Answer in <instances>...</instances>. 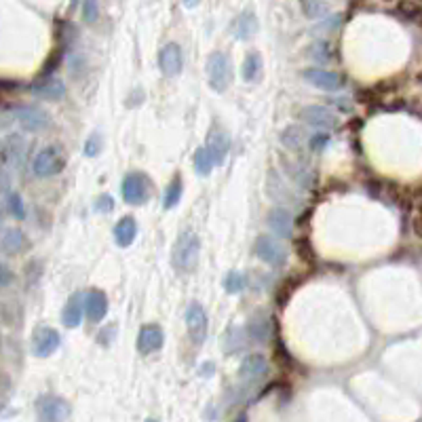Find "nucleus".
Wrapping results in <instances>:
<instances>
[{
	"label": "nucleus",
	"mask_w": 422,
	"mask_h": 422,
	"mask_svg": "<svg viewBox=\"0 0 422 422\" xmlns=\"http://www.w3.org/2000/svg\"><path fill=\"white\" fill-rule=\"evenodd\" d=\"M68 165V157H66V150L57 144H47L42 146L40 150L34 155V161H32V173L40 180H47V178H55L60 173L66 169Z\"/></svg>",
	"instance_id": "1"
},
{
	"label": "nucleus",
	"mask_w": 422,
	"mask_h": 422,
	"mask_svg": "<svg viewBox=\"0 0 422 422\" xmlns=\"http://www.w3.org/2000/svg\"><path fill=\"white\" fill-rule=\"evenodd\" d=\"M201 254V239L196 233L186 230L178 237L176 245L171 250V264L178 272H192Z\"/></svg>",
	"instance_id": "2"
},
{
	"label": "nucleus",
	"mask_w": 422,
	"mask_h": 422,
	"mask_svg": "<svg viewBox=\"0 0 422 422\" xmlns=\"http://www.w3.org/2000/svg\"><path fill=\"white\" fill-rule=\"evenodd\" d=\"M122 201L131 207H140L150 201L153 196V180L144 171H129L120 184Z\"/></svg>",
	"instance_id": "3"
},
{
	"label": "nucleus",
	"mask_w": 422,
	"mask_h": 422,
	"mask_svg": "<svg viewBox=\"0 0 422 422\" xmlns=\"http://www.w3.org/2000/svg\"><path fill=\"white\" fill-rule=\"evenodd\" d=\"M13 114L15 122H19V127L28 133H44L53 125V118L49 114V110L36 104H17L13 106Z\"/></svg>",
	"instance_id": "4"
},
{
	"label": "nucleus",
	"mask_w": 422,
	"mask_h": 422,
	"mask_svg": "<svg viewBox=\"0 0 422 422\" xmlns=\"http://www.w3.org/2000/svg\"><path fill=\"white\" fill-rule=\"evenodd\" d=\"M266 194L272 203H277V207H298L302 205V198L298 196L295 190H291V186L285 182V178L279 171L270 169L266 176Z\"/></svg>",
	"instance_id": "5"
},
{
	"label": "nucleus",
	"mask_w": 422,
	"mask_h": 422,
	"mask_svg": "<svg viewBox=\"0 0 422 422\" xmlns=\"http://www.w3.org/2000/svg\"><path fill=\"white\" fill-rule=\"evenodd\" d=\"M207 83H209L211 91H215V93H224L233 83L230 60L222 51L211 53L207 60Z\"/></svg>",
	"instance_id": "6"
},
{
	"label": "nucleus",
	"mask_w": 422,
	"mask_h": 422,
	"mask_svg": "<svg viewBox=\"0 0 422 422\" xmlns=\"http://www.w3.org/2000/svg\"><path fill=\"white\" fill-rule=\"evenodd\" d=\"M28 157V140L21 133H9L0 146V163L9 171H19Z\"/></svg>",
	"instance_id": "7"
},
{
	"label": "nucleus",
	"mask_w": 422,
	"mask_h": 422,
	"mask_svg": "<svg viewBox=\"0 0 422 422\" xmlns=\"http://www.w3.org/2000/svg\"><path fill=\"white\" fill-rule=\"evenodd\" d=\"M254 252H256V258H260L270 268H283L287 264V258H289L287 247L277 237H270V235L258 237V241L254 245Z\"/></svg>",
	"instance_id": "8"
},
{
	"label": "nucleus",
	"mask_w": 422,
	"mask_h": 422,
	"mask_svg": "<svg viewBox=\"0 0 422 422\" xmlns=\"http://www.w3.org/2000/svg\"><path fill=\"white\" fill-rule=\"evenodd\" d=\"M62 344V336L57 330L49 328V326H38L34 328L32 332V338H30V349H32V355L38 357V359H47L51 357Z\"/></svg>",
	"instance_id": "9"
},
{
	"label": "nucleus",
	"mask_w": 422,
	"mask_h": 422,
	"mask_svg": "<svg viewBox=\"0 0 422 422\" xmlns=\"http://www.w3.org/2000/svg\"><path fill=\"white\" fill-rule=\"evenodd\" d=\"M70 412V404L57 395H44L36 401V414L40 422H66Z\"/></svg>",
	"instance_id": "10"
},
{
	"label": "nucleus",
	"mask_w": 422,
	"mask_h": 422,
	"mask_svg": "<svg viewBox=\"0 0 422 422\" xmlns=\"http://www.w3.org/2000/svg\"><path fill=\"white\" fill-rule=\"evenodd\" d=\"M30 237L19 226H11L0 233V254L5 258H19L30 252Z\"/></svg>",
	"instance_id": "11"
},
{
	"label": "nucleus",
	"mask_w": 422,
	"mask_h": 422,
	"mask_svg": "<svg viewBox=\"0 0 422 422\" xmlns=\"http://www.w3.org/2000/svg\"><path fill=\"white\" fill-rule=\"evenodd\" d=\"M298 118H300L304 125H311L319 131H328L338 125V116L328 106H321V104H308L300 108Z\"/></svg>",
	"instance_id": "12"
},
{
	"label": "nucleus",
	"mask_w": 422,
	"mask_h": 422,
	"mask_svg": "<svg viewBox=\"0 0 422 422\" xmlns=\"http://www.w3.org/2000/svg\"><path fill=\"white\" fill-rule=\"evenodd\" d=\"M302 79L308 85H313L321 91H332V93L344 89V85H346V79L342 77L340 72L326 70V68H306L302 72Z\"/></svg>",
	"instance_id": "13"
},
{
	"label": "nucleus",
	"mask_w": 422,
	"mask_h": 422,
	"mask_svg": "<svg viewBox=\"0 0 422 422\" xmlns=\"http://www.w3.org/2000/svg\"><path fill=\"white\" fill-rule=\"evenodd\" d=\"M268 374V359L260 353L247 355L239 365V380L243 386H254Z\"/></svg>",
	"instance_id": "14"
},
{
	"label": "nucleus",
	"mask_w": 422,
	"mask_h": 422,
	"mask_svg": "<svg viewBox=\"0 0 422 422\" xmlns=\"http://www.w3.org/2000/svg\"><path fill=\"white\" fill-rule=\"evenodd\" d=\"M186 330L188 336L194 344H203L207 338V330H209V321H207V313L198 302H190L186 308Z\"/></svg>",
	"instance_id": "15"
},
{
	"label": "nucleus",
	"mask_w": 422,
	"mask_h": 422,
	"mask_svg": "<svg viewBox=\"0 0 422 422\" xmlns=\"http://www.w3.org/2000/svg\"><path fill=\"white\" fill-rule=\"evenodd\" d=\"M230 146H233V140H230V133L224 129V127H220V125H213L209 129V135H207V153L213 161V167H220V165H224L226 161V155L230 150Z\"/></svg>",
	"instance_id": "16"
},
{
	"label": "nucleus",
	"mask_w": 422,
	"mask_h": 422,
	"mask_svg": "<svg viewBox=\"0 0 422 422\" xmlns=\"http://www.w3.org/2000/svg\"><path fill=\"white\" fill-rule=\"evenodd\" d=\"M159 68L163 72V77L173 79L178 77L184 68V53L182 47L178 42H167L159 51Z\"/></svg>",
	"instance_id": "17"
},
{
	"label": "nucleus",
	"mask_w": 422,
	"mask_h": 422,
	"mask_svg": "<svg viewBox=\"0 0 422 422\" xmlns=\"http://www.w3.org/2000/svg\"><path fill=\"white\" fill-rule=\"evenodd\" d=\"M34 97L42 99V102H60L66 95V85L57 77H40L34 81L28 89Z\"/></svg>",
	"instance_id": "18"
},
{
	"label": "nucleus",
	"mask_w": 422,
	"mask_h": 422,
	"mask_svg": "<svg viewBox=\"0 0 422 422\" xmlns=\"http://www.w3.org/2000/svg\"><path fill=\"white\" fill-rule=\"evenodd\" d=\"M137 351L142 355H153L163 349L165 344V332L159 324H146L137 334Z\"/></svg>",
	"instance_id": "19"
},
{
	"label": "nucleus",
	"mask_w": 422,
	"mask_h": 422,
	"mask_svg": "<svg viewBox=\"0 0 422 422\" xmlns=\"http://www.w3.org/2000/svg\"><path fill=\"white\" fill-rule=\"evenodd\" d=\"M266 224L268 228L277 235V239H291L295 220L289 209L285 207H272L266 215Z\"/></svg>",
	"instance_id": "20"
},
{
	"label": "nucleus",
	"mask_w": 422,
	"mask_h": 422,
	"mask_svg": "<svg viewBox=\"0 0 422 422\" xmlns=\"http://www.w3.org/2000/svg\"><path fill=\"white\" fill-rule=\"evenodd\" d=\"M281 165L287 173V178L300 190L311 192L315 188V173L311 167H306L304 163H298V161H287V159H281Z\"/></svg>",
	"instance_id": "21"
},
{
	"label": "nucleus",
	"mask_w": 422,
	"mask_h": 422,
	"mask_svg": "<svg viewBox=\"0 0 422 422\" xmlns=\"http://www.w3.org/2000/svg\"><path fill=\"white\" fill-rule=\"evenodd\" d=\"M85 315L93 324H99L108 315V295L102 289H89L85 293Z\"/></svg>",
	"instance_id": "22"
},
{
	"label": "nucleus",
	"mask_w": 422,
	"mask_h": 422,
	"mask_svg": "<svg viewBox=\"0 0 422 422\" xmlns=\"http://www.w3.org/2000/svg\"><path fill=\"white\" fill-rule=\"evenodd\" d=\"M83 315H85V295L83 293L70 295L64 311H62V324L68 330H74L83 324Z\"/></svg>",
	"instance_id": "23"
},
{
	"label": "nucleus",
	"mask_w": 422,
	"mask_h": 422,
	"mask_svg": "<svg viewBox=\"0 0 422 422\" xmlns=\"http://www.w3.org/2000/svg\"><path fill=\"white\" fill-rule=\"evenodd\" d=\"M245 334H247V338H250L252 342L264 344L272 336V321L264 313H256L250 321H247Z\"/></svg>",
	"instance_id": "24"
},
{
	"label": "nucleus",
	"mask_w": 422,
	"mask_h": 422,
	"mask_svg": "<svg viewBox=\"0 0 422 422\" xmlns=\"http://www.w3.org/2000/svg\"><path fill=\"white\" fill-rule=\"evenodd\" d=\"M21 321H23V308L15 298H5V300H0V326L15 330L21 326Z\"/></svg>",
	"instance_id": "25"
},
{
	"label": "nucleus",
	"mask_w": 422,
	"mask_h": 422,
	"mask_svg": "<svg viewBox=\"0 0 422 422\" xmlns=\"http://www.w3.org/2000/svg\"><path fill=\"white\" fill-rule=\"evenodd\" d=\"M137 237V220L133 215H122L114 226V241L118 247H129Z\"/></svg>",
	"instance_id": "26"
},
{
	"label": "nucleus",
	"mask_w": 422,
	"mask_h": 422,
	"mask_svg": "<svg viewBox=\"0 0 422 422\" xmlns=\"http://www.w3.org/2000/svg\"><path fill=\"white\" fill-rule=\"evenodd\" d=\"M279 140H281V144L287 148V150H291V153H300L302 148L308 144V135H306L302 125H289V127H285L281 131Z\"/></svg>",
	"instance_id": "27"
},
{
	"label": "nucleus",
	"mask_w": 422,
	"mask_h": 422,
	"mask_svg": "<svg viewBox=\"0 0 422 422\" xmlns=\"http://www.w3.org/2000/svg\"><path fill=\"white\" fill-rule=\"evenodd\" d=\"M233 32L239 40H247L252 38L258 32V19L252 11H245L237 17V21L233 23Z\"/></svg>",
	"instance_id": "28"
},
{
	"label": "nucleus",
	"mask_w": 422,
	"mask_h": 422,
	"mask_svg": "<svg viewBox=\"0 0 422 422\" xmlns=\"http://www.w3.org/2000/svg\"><path fill=\"white\" fill-rule=\"evenodd\" d=\"M247 334H245V330H241V328H228L226 330V334H224V338H222V346H224V353H228V355H235V353H239L241 349H245V344H247Z\"/></svg>",
	"instance_id": "29"
},
{
	"label": "nucleus",
	"mask_w": 422,
	"mask_h": 422,
	"mask_svg": "<svg viewBox=\"0 0 422 422\" xmlns=\"http://www.w3.org/2000/svg\"><path fill=\"white\" fill-rule=\"evenodd\" d=\"M5 211H7L13 220H17V222L28 217L26 201H23V196H21L19 192H15V190H11V192L5 196Z\"/></svg>",
	"instance_id": "30"
},
{
	"label": "nucleus",
	"mask_w": 422,
	"mask_h": 422,
	"mask_svg": "<svg viewBox=\"0 0 422 422\" xmlns=\"http://www.w3.org/2000/svg\"><path fill=\"white\" fill-rule=\"evenodd\" d=\"M182 190H184V180L178 173V176H173L171 182L167 184L165 192H163V207L165 209H173L182 198Z\"/></svg>",
	"instance_id": "31"
},
{
	"label": "nucleus",
	"mask_w": 422,
	"mask_h": 422,
	"mask_svg": "<svg viewBox=\"0 0 422 422\" xmlns=\"http://www.w3.org/2000/svg\"><path fill=\"white\" fill-rule=\"evenodd\" d=\"M44 275V264L38 258H30L26 264H23V283H26V289H32L40 283Z\"/></svg>",
	"instance_id": "32"
},
{
	"label": "nucleus",
	"mask_w": 422,
	"mask_h": 422,
	"mask_svg": "<svg viewBox=\"0 0 422 422\" xmlns=\"http://www.w3.org/2000/svg\"><path fill=\"white\" fill-rule=\"evenodd\" d=\"M260 74H262V57H260V53L252 51L243 62L241 77H243L245 83H254V81L260 79Z\"/></svg>",
	"instance_id": "33"
},
{
	"label": "nucleus",
	"mask_w": 422,
	"mask_h": 422,
	"mask_svg": "<svg viewBox=\"0 0 422 422\" xmlns=\"http://www.w3.org/2000/svg\"><path fill=\"white\" fill-rule=\"evenodd\" d=\"M298 285H300V279L298 277H285L279 285H277V291H275V302L279 308L287 306V302L291 300L293 291L298 289Z\"/></svg>",
	"instance_id": "34"
},
{
	"label": "nucleus",
	"mask_w": 422,
	"mask_h": 422,
	"mask_svg": "<svg viewBox=\"0 0 422 422\" xmlns=\"http://www.w3.org/2000/svg\"><path fill=\"white\" fill-rule=\"evenodd\" d=\"M293 250H295L298 258H300L306 266H315L317 264V252H315L313 243L306 237H298L293 241Z\"/></svg>",
	"instance_id": "35"
},
{
	"label": "nucleus",
	"mask_w": 422,
	"mask_h": 422,
	"mask_svg": "<svg viewBox=\"0 0 422 422\" xmlns=\"http://www.w3.org/2000/svg\"><path fill=\"white\" fill-rule=\"evenodd\" d=\"M192 167L194 171L198 173V176H209L211 169H213V161L207 153V148H196L194 155H192Z\"/></svg>",
	"instance_id": "36"
},
{
	"label": "nucleus",
	"mask_w": 422,
	"mask_h": 422,
	"mask_svg": "<svg viewBox=\"0 0 422 422\" xmlns=\"http://www.w3.org/2000/svg\"><path fill=\"white\" fill-rule=\"evenodd\" d=\"M247 287V275L241 270H230L224 277V289L226 293H241Z\"/></svg>",
	"instance_id": "37"
},
{
	"label": "nucleus",
	"mask_w": 422,
	"mask_h": 422,
	"mask_svg": "<svg viewBox=\"0 0 422 422\" xmlns=\"http://www.w3.org/2000/svg\"><path fill=\"white\" fill-rule=\"evenodd\" d=\"M311 57L317 64H330L334 60V47L326 40H319L311 47Z\"/></svg>",
	"instance_id": "38"
},
{
	"label": "nucleus",
	"mask_w": 422,
	"mask_h": 422,
	"mask_svg": "<svg viewBox=\"0 0 422 422\" xmlns=\"http://www.w3.org/2000/svg\"><path fill=\"white\" fill-rule=\"evenodd\" d=\"M397 11H399L406 19L410 21H418L422 23V7L416 3V0H401L399 7H397Z\"/></svg>",
	"instance_id": "39"
},
{
	"label": "nucleus",
	"mask_w": 422,
	"mask_h": 422,
	"mask_svg": "<svg viewBox=\"0 0 422 422\" xmlns=\"http://www.w3.org/2000/svg\"><path fill=\"white\" fill-rule=\"evenodd\" d=\"M17 283V272L13 270L11 264L0 262V291H7Z\"/></svg>",
	"instance_id": "40"
},
{
	"label": "nucleus",
	"mask_w": 422,
	"mask_h": 422,
	"mask_svg": "<svg viewBox=\"0 0 422 422\" xmlns=\"http://www.w3.org/2000/svg\"><path fill=\"white\" fill-rule=\"evenodd\" d=\"M102 148H104V140H102V133L99 131H93L89 135V140L85 142V157L89 159H95L99 153H102Z\"/></svg>",
	"instance_id": "41"
},
{
	"label": "nucleus",
	"mask_w": 422,
	"mask_h": 422,
	"mask_svg": "<svg viewBox=\"0 0 422 422\" xmlns=\"http://www.w3.org/2000/svg\"><path fill=\"white\" fill-rule=\"evenodd\" d=\"M62 55H64L62 49H57V51H53L51 55H49V60H47L44 66H42L40 77H53V72L62 66Z\"/></svg>",
	"instance_id": "42"
},
{
	"label": "nucleus",
	"mask_w": 422,
	"mask_h": 422,
	"mask_svg": "<svg viewBox=\"0 0 422 422\" xmlns=\"http://www.w3.org/2000/svg\"><path fill=\"white\" fill-rule=\"evenodd\" d=\"M328 144H330V133L328 131H319V133H313L308 137V148L313 153H321Z\"/></svg>",
	"instance_id": "43"
},
{
	"label": "nucleus",
	"mask_w": 422,
	"mask_h": 422,
	"mask_svg": "<svg viewBox=\"0 0 422 422\" xmlns=\"http://www.w3.org/2000/svg\"><path fill=\"white\" fill-rule=\"evenodd\" d=\"M275 355H277V363L281 367H291L293 361H291V355L287 353V346L281 338H277V344H275Z\"/></svg>",
	"instance_id": "44"
},
{
	"label": "nucleus",
	"mask_w": 422,
	"mask_h": 422,
	"mask_svg": "<svg viewBox=\"0 0 422 422\" xmlns=\"http://www.w3.org/2000/svg\"><path fill=\"white\" fill-rule=\"evenodd\" d=\"M302 5V13L308 17V19H315L321 15V11H324V3L321 0H300Z\"/></svg>",
	"instance_id": "45"
},
{
	"label": "nucleus",
	"mask_w": 422,
	"mask_h": 422,
	"mask_svg": "<svg viewBox=\"0 0 422 422\" xmlns=\"http://www.w3.org/2000/svg\"><path fill=\"white\" fill-rule=\"evenodd\" d=\"M99 17V9H97V0H85L83 3V19L87 23H95Z\"/></svg>",
	"instance_id": "46"
},
{
	"label": "nucleus",
	"mask_w": 422,
	"mask_h": 422,
	"mask_svg": "<svg viewBox=\"0 0 422 422\" xmlns=\"http://www.w3.org/2000/svg\"><path fill=\"white\" fill-rule=\"evenodd\" d=\"M112 209H114V198H112L110 194H99V196L95 198V211L108 213V211H112Z\"/></svg>",
	"instance_id": "47"
},
{
	"label": "nucleus",
	"mask_w": 422,
	"mask_h": 422,
	"mask_svg": "<svg viewBox=\"0 0 422 422\" xmlns=\"http://www.w3.org/2000/svg\"><path fill=\"white\" fill-rule=\"evenodd\" d=\"M13 190V176L7 167H0V194H9Z\"/></svg>",
	"instance_id": "48"
},
{
	"label": "nucleus",
	"mask_w": 422,
	"mask_h": 422,
	"mask_svg": "<svg viewBox=\"0 0 422 422\" xmlns=\"http://www.w3.org/2000/svg\"><path fill=\"white\" fill-rule=\"evenodd\" d=\"M414 233H416L418 237H422V215L414 217Z\"/></svg>",
	"instance_id": "49"
},
{
	"label": "nucleus",
	"mask_w": 422,
	"mask_h": 422,
	"mask_svg": "<svg viewBox=\"0 0 422 422\" xmlns=\"http://www.w3.org/2000/svg\"><path fill=\"white\" fill-rule=\"evenodd\" d=\"M3 228H5V211L0 207V233H3Z\"/></svg>",
	"instance_id": "50"
},
{
	"label": "nucleus",
	"mask_w": 422,
	"mask_h": 422,
	"mask_svg": "<svg viewBox=\"0 0 422 422\" xmlns=\"http://www.w3.org/2000/svg\"><path fill=\"white\" fill-rule=\"evenodd\" d=\"M198 3H201V0H184V5H186V7H190V9H192V7H196Z\"/></svg>",
	"instance_id": "51"
},
{
	"label": "nucleus",
	"mask_w": 422,
	"mask_h": 422,
	"mask_svg": "<svg viewBox=\"0 0 422 422\" xmlns=\"http://www.w3.org/2000/svg\"><path fill=\"white\" fill-rule=\"evenodd\" d=\"M3 344H5V338H3V332H0V351H3Z\"/></svg>",
	"instance_id": "52"
},
{
	"label": "nucleus",
	"mask_w": 422,
	"mask_h": 422,
	"mask_svg": "<svg viewBox=\"0 0 422 422\" xmlns=\"http://www.w3.org/2000/svg\"><path fill=\"white\" fill-rule=\"evenodd\" d=\"M235 422H247V416H239V418H237Z\"/></svg>",
	"instance_id": "53"
},
{
	"label": "nucleus",
	"mask_w": 422,
	"mask_h": 422,
	"mask_svg": "<svg viewBox=\"0 0 422 422\" xmlns=\"http://www.w3.org/2000/svg\"><path fill=\"white\" fill-rule=\"evenodd\" d=\"M146 422H157V420H153V418H148V420H146Z\"/></svg>",
	"instance_id": "54"
},
{
	"label": "nucleus",
	"mask_w": 422,
	"mask_h": 422,
	"mask_svg": "<svg viewBox=\"0 0 422 422\" xmlns=\"http://www.w3.org/2000/svg\"><path fill=\"white\" fill-rule=\"evenodd\" d=\"M416 3H422V0H416Z\"/></svg>",
	"instance_id": "55"
},
{
	"label": "nucleus",
	"mask_w": 422,
	"mask_h": 422,
	"mask_svg": "<svg viewBox=\"0 0 422 422\" xmlns=\"http://www.w3.org/2000/svg\"><path fill=\"white\" fill-rule=\"evenodd\" d=\"M0 146H3V140H0Z\"/></svg>",
	"instance_id": "56"
}]
</instances>
